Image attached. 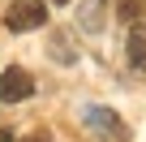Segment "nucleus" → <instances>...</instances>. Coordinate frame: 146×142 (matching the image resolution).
I'll return each instance as SVG.
<instances>
[{
    "label": "nucleus",
    "mask_w": 146,
    "mask_h": 142,
    "mask_svg": "<svg viewBox=\"0 0 146 142\" xmlns=\"http://www.w3.org/2000/svg\"><path fill=\"white\" fill-rule=\"evenodd\" d=\"M52 56H56V60H64V65H69V60H78V52L69 47V39H64V35H56V39H52Z\"/></svg>",
    "instance_id": "obj_6"
},
{
    "label": "nucleus",
    "mask_w": 146,
    "mask_h": 142,
    "mask_svg": "<svg viewBox=\"0 0 146 142\" xmlns=\"http://www.w3.org/2000/svg\"><path fill=\"white\" fill-rule=\"evenodd\" d=\"M22 142H52V138H47V133H43V129H39V133H26V138H22Z\"/></svg>",
    "instance_id": "obj_7"
},
{
    "label": "nucleus",
    "mask_w": 146,
    "mask_h": 142,
    "mask_svg": "<svg viewBox=\"0 0 146 142\" xmlns=\"http://www.w3.org/2000/svg\"><path fill=\"white\" fill-rule=\"evenodd\" d=\"M116 17H120V22H129V26L146 22V0H120V5H116Z\"/></svg>",
    "instance_id": "obj_4"
},
{
    "label": "nucleus",
    "mask_w": 146,
    "mask_h": 142,
    "mask_svg": "<svg viewBox=\"0 0 146 142\" xmlns=\"http://www.w3.org/2000/svg\"><path fill=\"white\" fill-rule=\"evenodd\" d=\"M5 26L13 35H26V30L47 26V0H13L9 13H5Z\"/></svg>",
    "instance_id": "obj_1"
},
{
    "label": "nucleus",
    "mask_w": 146,
    "mask_h": 142,
    "mask_svg": "<svg viewBox=\"0 0 146 142\" xmlns=\"http://www.w3.org/2000/svg\"><path fill=\"white\" fill-rule=\"evenodd\" d=\"M129 65H133V69H146V30H142V26L129 35Z\"/></svg>",
    "instance_id": "obj_5"
},
{
    "label": "nucleus",
    "mask_w": 146,
    "mask_h": 142,
    "mask_svg": "<svg viewBox=\"0 0 146 142\" xmlns=\"http://www.w3.org/2000/svg\"><path fill=\"white\" fill-rule=\"evenodd\" d=\"M30 95H35V78L26 73V69L9 65L5 73H0V103H22V99H30Z\"/></svg>",
    "instance_id": "obj_2"
},
{
    "label": "nucleus",
    "mask_w": 146,
    "mask_h": 142,
    "mask_svg": "<svg viewBox=\"0 0 146 142\" xmlns=\"http://www.w3.org/2000/svg\"><path fill=\"white\" fill-rule=\"evenodd\" d=\"M86 125L90 129H99V133H112V138H129V129L116 121V112H108V108H86Z\"/></svg>",
    "instance_id": "obj_3"
},
{
    "label": "nucleus",
    "mask_w": 146,
    "mask_h": 142,
    "mask_svg": "<svg viewBox=\"0 0 146 142\" xmlns=\"http://www.w3.org/2000/svg\"><path fill=\"white\" fill-rule=\"evenodd\" d=\"M52 5H69V0H52Z\"/></svg>",
    "instance_id": "obj_9"
},
{
    "label": "nucleus",
    "mask_w": 146,
    "mask_h": 142,
    "mask_svg": "<svg viewBox=\"0 0 146 142\" xmlns=\"http://www.w3.org/2000/svg\"><path fill=\"white\" fill-rule=\"evenodd\" d=\"M0 142H13V138H9V129H0Z\"/></svg>",
    "instance_id": "obj_8"
}]
</instances>
